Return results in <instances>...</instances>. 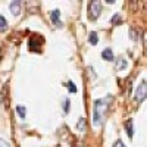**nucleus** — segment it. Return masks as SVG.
I'll list each match as a JSON object with an SVG mask.
<instances>
[{
	"mask_svg": "<svg viewBox=\"0 0 147 147\" xmlns=\"http://www.w3.org/2000/svg\"><path fill=\"white\" fill-rule=\"evenodd\" d=\"M113 147H125V144L122 143L121 140H116V141H115V144H113Z\"/></svg>",
	"mask_w": 147,
	"mask_h": 147,
	"instance_id": "nucleus-18",
	"label": "nucleus"
},
{
	"mask_svg": "<svg viewBox=\"0 0 147 147\" xmlns=\"http://www.w3.org/2000/svg\"><path fill=\"white\" fill-rule=\"evenodd\" d=\"M16 113L19 115L21 119H25V115H27V109H25V106H16Z\"/></svg>",
	"mask_w": 147,
	"mask_h": 147,
	"instance_id": "nucleus-10",
	"label": "nucleus"
},
{
	"mask_svg": "<svg viewBox=\"0 0 147 147\" xmlns=\"http://www.w3.org/2000/svg\"><path fill=\"white\" fill-rule=\"evenodd\" d=\"M88 41H90V44H93V46H96V44H97V41H99V38H97V34H96L94 31H91V32H90Z\"/></svg>",
	"mask_w": 147,
	"mask_h": 147,
	"instance_id": "nucleus-11",
	"label": "nucleus"
},
{
	"mask_svg": "<svg viewBox=\"0 0 147 147\" xmlns=\"http://www.w3.org/2000/svg\"><path fill=\"white\" fill-rule=\"evenodd\" d=\"M69 109H71V100H69V99H65V100H63V112L68 113Z\"/></svg>",
	"mask_w": 147,
	"mask_h": 147,
	"instance_id": "nucleus-15",
	"label": "nucleus"
},
{
	"mask_svg": "<svg viewBox=\"0 0 147 147\" xmlns=\"http://www.w3.org/2000/svg\"><path fill=\"white\" fill-rule=\"evenodd\" d=\"M110 22H112V24H119L121 22V16L119 15H115L112 19H110Z\"/></svg>",
	"mask_w": 147,
	"mask_h": 147,
	"instance_id": "nucleus-17",
	"label": "nucleus"
},
{
	"mask_svg": "<svg viewBox=\"0 0 147 147\" xmlns=\"http://www.w3.org/2000/svg\"><path fill=\"white\" fill-rule=\"evenodd\" d=\"M143 53L147 57V31L143 34Z\"/></svg>",
	"mask_w": 147,
	"mask_h": 147,
	"instance_id": "nucleus-12",
	"label": "nucleus"
},
{
	"mask_svg": "<svg viewBox=\"0 0 147 147\" xmlns=\"http://www.w3.org/2000/svg\"><path fill=\"white\" fill-rule=\"evenodd\" d=\"M129 34H131V40H137L138 38V35H136V31H134V30H131Z\"/></svg>",
	"mask_w": 147,
	"mask_h": 147,
	"instance_id": "nucleus-19",
	"label": "nucleus"
},
{
	"mask_svg": "<svg viewBox=\"0 0 147 147\" xmlns=\"http://www.w3.org/2000/svg\"><path fill=\"white\" fill-rule=\"evenodd\" d=\"M9 7H10V12L15 16H18L21 13V2H19V0H13V2L9 5Z\"/></svg>",
	"mask_w": 147,
	"mask_h": 147,
	"instance_id": "nucleus-6",
	"label": "nucleus"
},
{
	"mask_svg": "<svg viewBox=\"0 0 147 147\" xmlns=\"http://www.w3.org/2000/svg\"><path fill=\"white\" fill-rule=\"evenodd\" d=\"M44 44V38L40 35V34H31L30 37V41H28V46H30V50L31 52H41V47Z\"/></svg>",
	"mask_w": 147,
	"mask_h": 147,
	"instance_id": "nucleus-2",
	"label": "nucleus"
},
{
	"mask_svg": "<svg viewBox=\"0 0 147 147\" xmlns=\"http://www.w3.org/2000/svg\"><path fill=\"white\" fill-rule=\"evenodd\" d=\"M112 102H113L112 96H106V97H103V99H97L94 102V106H93V124L94 125H100L103 122L106 113L110 109Z\"/></svg>",
	"mask_w": 147,
	"mask_h": 147,
	"instance_id": "nucleus-1",
	"label": "nucleus"
},
{
	"mask_svg": "<svg viewBox=\"0 0 147 147\" xmlns=\"http://www.w3.org/2000/svg\"><path fill=\"white\" fill-rule=\"evenodd\" d=\"M0 144H2V147H9V144L6 143V140H2V143H0Z\"/></svg>",
	"mask_w": 147,
	"mask_h": 147,
	"instance_id": "nucleus-20",
	"label": "nucleus"
},
{
	"mask_svg": "<svg viewBox=\"0 0 147 147\" xmlns=\"http://www.w3.org/2000/svg\"><path fill=\"white\" fill-rule=\"evenodd\" d=\"M102 12V2H99V0H93V2L88 5V18L91 21H96L97 18H99Z\"/></svg>",
	"mask_w": 147,
	"mask_h": 147,
	"instance_id": "nucleus-3",
	"label": "nucleus"
},
{
	"mask_svg": "<svg viewBox=\"0 0 147 147\" xmlns=\"http://www.w3.org/2000/svg\"><path fill=\"white\" fill-rule=\"evenodd\" d=\"M50 18H52L53 25H56V27H62V22H60V10H59V9H55V10H52Z\"/></svg>",
	"mask_w": 147,
	"mask_h": 147,
	"instance_id": "nucleus-5",
	"label": "nucleus"
},
{
	"mask_svg": "<svg viewBox=\"0 0 147 147\" xmlns=\"http://www.w3.org/2000/svg\"><path fill=\"white\" fill-rule=\"evenodd\" d=\"M65 85H68V88H69L71 93H75V91H77V87H75V84H74L72 81H68Z\"/></svg>",
	"mask_w": 147,
	"mask_h": 147,
	"instance_id": "nucleus-16",
	"label": "nucleus"
},
{
	"mask_svg": "<svg viewBox=\"0 0 147 147\" xmlns=\"http://www.w3.org/2000/svg\"><path fill=\"white\" fill-rule=\"evenodd\" d=\"M147 97V82L146 81H141L137 88H136V94H134V100L137 103H141L144 99Z\"/></svg>",
	"mask_w": 147,
	"mask_h": 147,
	"instance_id": "nucleus-4",
	"label": "nucleus"
},
{
	"mask_svg": "<svg viewBox=\"0 0 147 147\" xmlns=\"http://www.w3.org/2000/svg\"><path fill=\"white\" fill-rule=\"evenodd\" d=\"M0 31L6 32V18L5 16H0Z\"/></svg>",
	"mask_w": 147,
	"mask_h": 147,
	"instance_id": "nucleus-14",
	"label": "nucleus"
},
{
	"mask_svg": "<svg viewBox=\"0 0 147 147\" xmlns=\"http://www.w3.org/2000/svg\"><path fill=\"white\" fill-rule=\"evenodd\" d=\"M102 57L105 60H113V52H112V49H105V50L102 52Z\"/></svg>",
	"mask_w": 147,
	"mask_h": 147,
	"instance_id": "nucleus-7",
	"label": "nucleus"
},
{
	"mask_svg": "<svg viewBox=\"0 0 147 147\" xmlns=\"http://www.w3.org/2000/svg\"><path fill=\"white\" fill-rule=\"evenodd\" d=\"M125 129H127V134H128V137L132 138L134 136V128H132V119H128L125 122Z\"/></svg>",
	"mask_w": 147,
	"mask_h": 147,
	"instance_id": "nucleus-8",
	"label": "nucleus"
},
{
	"mask_svg": "<svg viewBox=\"0 0 147 147\" xmlns=\"http://www.w3.org/2000/svg\"><path fill=\"white\" fill-rule=\"evenodd\" d=\"M77 128H78L80 131H84V129H85V119H84V118H80V121L77 122Z\"/></svg>",
	"mask_w": 147,
	"mask_h": 147,
	"instance_id": "nucleus-13",
	"label": "nucleus"
},
{
	"mask_svg": "<svg viewBox=\"0 0 147 147\" xmlns=\"http://www.w3.org/2000/svg\"><path fill=\"white\" fill-rule=\"evenodd\" d=\"M127 68V60L124 57H118L116 59V69L118 71H122V69H125Z\"/></svg>",
	"mask_w": 147,
	"mask_h": 147,
	"instance_id": "nucleus-9",
	"label": "nucleus"
}]
</instances>
